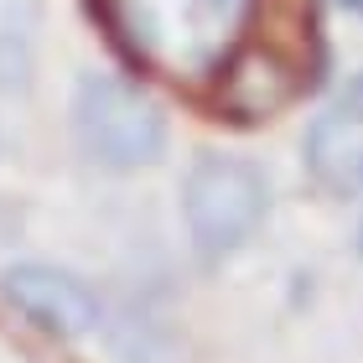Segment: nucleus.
<instances>
[{"label": "nucleus", "mask_w": 363, "mask_h": 363, "mask_svg": "<svg viewBox=\"0 0 363 363\" xmlns=\"http://www.w3.org/2000/svg\"><path fill=\"white\" fill-rule=\"evenodd\" d=\"M311 11H296L291 21H270L259 26V37L239 42L228 68L218 78V104L234 114V120H270L291 104L296 94L311 84Z\"/></svg>", "instance_id": "nucleus-1"}, {"label": "nucleus", "mask_w": 363, "mask_h": 363, "mask_svg": "<svg viewBox=\"0 0 363 363\" xmlns=\"http://www.w3.org/2000/svg\"><path fill=\"white\" fill-rule=\"evenodd\" d=\"M270 208L265 172L239 156H197L182 187V213H187L192 250L203 259L234 255L244 239L259 228Z\"/></svg>", "instance_id": "nucleus-2"}, {"label": "nucleus", "mask_w": 363, "mask_h": 363, "mask_svg": "<svg viewBox=\"0 0 363 363\" xmlns=\"http://www.w3.org/2000/svg\"><path fill=\"white\" fill-rule=\"evenodd\" d=\"M73 120H78L84 151L109 172L151 167L161 156V145H167V120H161L156 99L140 94L135 84H125V78H109V73H89L78 84Z\"/></svg>", "instance_id": "nucleus-3"}, {"label": "nucleus", "mask_w": 363, "mask_h": 363, "mask_svg": "<svg viewBox=\"0 0 363 363\" xmlns=\"http://www.w3.org/2000/svg\"><path fill=\"white\" fill-rule=\"evenodd\" d=\"M6 301L21 311L26 322H37L52 337H84L99 327V296L78 280L73 270L57 265H11L0 280Z\"/></svg>", "instance_id": "nucleus-4"}, {"label": "nucleus", "mask_w": 363, "mask_h": 363, "mask_svg": "<svg viewBox=\"0 0 363 363\" xmlns=\"http://www.w3.org/2000/svg\"><path fill=\"white\" fill-rule=\"evenodd\" d=\"M306 172L322 192L353 197L363 192V109L337 104L311 120L306 130Z\"/></svg>", "instance_id": "nucleus-5"}, {"label": "nucleus", "mask_w": 363, "mask_h": 363, "mask_svg": "<svg viewBox=\"0 0 363 363\" xmlns=\"http://www.w3.org/2000/svg\"><path fill=\"white\" fill-rule=\"evenodd\" d=\"M348 104H358V109H363V73H358L353 84H348Z\"/></svg>", "instance_id": "nucleus-6"}, {"label": "nucleus", "mask_w": 363, "mask_h": 363, "mask_svg": "<svg viewBox=\"0 0 363 363\" xmlns=\"http://www.w3.org/2000/svg\"><path fill=\"white\" fill-rule=\"evenodd\" d=\"M358 255H363V223H358Z\"/></svg>", "instance_id": "nucleus-7"}]
</instances>
